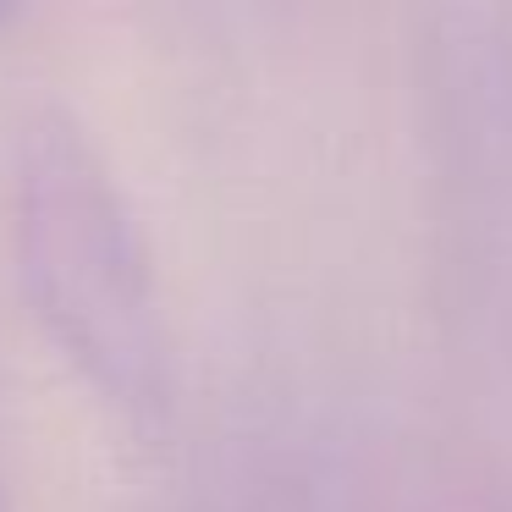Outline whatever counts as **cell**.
<instances>
[{
    "label": "cell",
    "instance_id": "obj_1",
    "mask_svg": "<svg viewBox=\"0 0 512 512\" xmlns=\"http://www.w3.org/2000/svg\"><path fill=\"white\" fill-rule=\"evenodd\" d=\"M12 226L28 303L61 358L122 419L155 424L171 397V347L149 248L122 182L56 105L17 127Z\"/></svg>",
    "mask_w": 512,
    "mask_h": 512
}]
</instances>
